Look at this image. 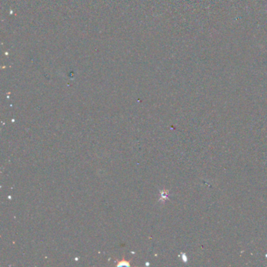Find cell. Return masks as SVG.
<instances>
[{"label":"cell","instance_id":"obj_1","mask_svg":"<svg viewBox=\"0 0 267 267\" xmlns=\"http://www.w3.org/2000/svg\"><path fill=\"white\" fill-rule=\"evenodd\" d=\"M183 262H187V257L185 254H183Z\"/></svg>","mask_w":267,"mask_h":267}]
</instances>
